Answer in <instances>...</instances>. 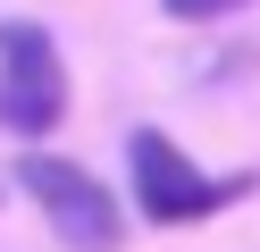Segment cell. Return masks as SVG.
<instances>
[{
    "label": "cell",
    "instance_id": "1",
    "mask_svg": "<svg viewBox=\"0 0 260 252\" xmlns=\"http://www.w3.org/2000/svg\"><path fill=\"white\" fill-rule=\"evenodd\" d=\"M126 177H135V218H151V227H193V218H218L226 202H243V193L260 185L252 168L210 177V168L185 160L159 126H135V134H126Z\"/></svg>",
    "mask_w": 260,
    "mask_h": 252
},
{
    "label": "cell",
    "instance_id": "2",
    "mask_svg": "<svg viewBox=\"0 0 260 252\" xmlns=\"http://www.w3.org/2000/svg\"><path fill=\"white\" fill-rule=\"evenodd\" d=\"M17 185L42 202V218H51V235H59L68 252H118V244H126V202L109 193L84 160L25 151V160H17Z\"/></svg>",
    "mask_w": 260,
    "mask_h": 252
},
{
    "label": "cell",
    "instance_id": "3",
    "mask_svg": "<svg viewBox=\"0 0 260 252\" xmlns=\"http://www.w3.org/2000/svg\"><path fill=\"white\" fill-rule=\"evenodd\" d=\"M0 126L17 143H42V134L68 126V59L34 17L0 25Z\"/></svg>",
    "mask_w": 260,
    "mask_h": 252
},
{
    "label": "cell",
    "instance_id": "4",
    "mask_svg": "<svg viewBox=\"0 0 260 252\" xmlns=\"http://www.w3.org/2000/svg\"><path fill=\"white\" fill-rule=\"evenodd\" d=\"M159 9H168L176 25H210V17H235V9H252V0H159Z\"/></svg>",
    "mask_w": 260,
    "mask_h": 252
}]
</instances>
